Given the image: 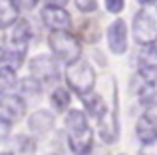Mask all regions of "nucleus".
<instances>
[{
    "label": "nucleus",
    "instance_id": "f257e3e1",
    "mask_svg": "<svg viewBox=\"0 0 157 155\" xmlns=\"http://www.w3.org/2000/svg\"><path fill=\"white\" fill-rule=\"evenodd\" d=\"M66 137L68 147L74 155H90L96 149L94 145V129L88 121V115L82 109L66 112Z\"/></svg>",
    "mask_w": 157,
    "mask_h": 155
},
{
    "label": "nucleus",
    "instance_id": "f03ea898",
    "mask_svg": "<svg viewBox=\"0 0 157 155\" xmlns=\"http://www.w3.org/2000/svg\"><path fill=\"white\" fill-rule=\"evenodd\" d=\"M52 56L66 68L82 60V42L72 32H52L48 38Z\"/></svg>",
    "mask_w": 157,
    "mask_h": 155
},
{
    "label": "nucleus",
    "instance_id": "7ed1b4c3",
    "mask_svg": "<svg viewBox=\"0 0 157 155\" xmlns=\"http://www.w3.org/2000/svg\"><path fill=\"white\" fill-rule=\"evenodd\" d=\"M131 34L139 46H153L157 44V6H141L133 16Z\"/></svg>",
    "mask_w": 157,
    "mask_h": 155
},
{
    "label": "nucleus",
    "instance_id": "20e7f679",
    "mask_svg": "<svg viewBox=\"0 0 157 155\" xmlns=\"http://www.w3.org/2000/svg\"><path fill=\"white\" fill-rule=\"evenodd\" d=\"M66 84L74 93H78L80 97H86L94 92L96 85V70L92 68V64L88 60H80L74 66H68L64 72Z\"/></svg>",
    "mask_w": 157,
    "mask_h": 155
},
{
    "label": "nucleus",
    "instance_id": "39448f33",
    "mask_svg": "<svg viewBox=\"0 0 157 155\" xmlns=\"http://www.w3.org/2000/svg\"><path fill=\"white\" fill-rule=\"evenodd\" d=\"M28 70H30V76L34 80H38L40 84H58L62 80V72H60V62H58L54 56L50 54H38L30 60L28 64Z\"/></svg>",
    "mask_w": 157,
    "mask_h": 155
},
{
    "label": "nucleus",
    "instance_id": "423d86ee",
    "mask_svg": "<svg viewBox=\"0 0 157 155\" xmlns=\"http://www.w3.org/2000/svg\"><path fill=\"white\" fill-rule=\"evenodd\" d=\"M26 115V100L20 93H6L0 97V117L8 123H16Z\"/></svg>",
    "mask_w": 157,
    "mask_h": 155
},
{
    "label": "nucleus",
    "instance_id": "0eeeda50",
    "mask_svg": "<svg viewBox=\"0 0 157 155\" xmlns=\"http://www.w3.org/2000/svg\"><path fill=\"white\" fill-rule=\"evenodd\" d=\"M42 20L52 32H70L72 30V16L62 6H44L42 8Z\"/></svg>",
    "mask_w": 157,
    "mask_h": 155
},
{
    "label": "nucleus",
    "instance_id": "6e6552de",
    "mask_svg": "<svg viewBox=\"0 0 157 155\" xmlns=\"http://www.w3.org/2000/svg\"><path fill=\"white\" fill-rule=\"evenodd\" d=\"M105 38H107V46L109 50L113 52L115 56H121L127 52V24L125 20L117 18L107 26L105 32Z\"/></svg>",
    "mask_w": 157,
    "mask_h": 155
},
{
    "label": "nucleus",
    "instance_id": "1a4fd4ad",
    "mask_svg": "<svg viewBox=\"0 0 157 155\" xmlns=\"http://www.w3.org/2000/svg\"><path fill=\"white\" fill-rule=\"evenodd\" d=\"M135 133H137V139L141 143L157 137V105L147 108L143 112V115L137 119V125H135Z\"/></svg>",
    "mask_w": 157,
    "mask_h": 155
},
{
    "label": "nucleus",
    "instance_id": "9d476101",
    "mask_svg": "<svg viewBox=\"0 0 157 155\" xmlns=\"http://www.w3.org/2000/svg\"><path fill=\"white\" fill-rule=\"evenodd\" d=\"M32 38H34V30H32L30 20H28V18H20L18 22L12 26V34H10V42H8V46L28 50Z\"/></svg>",
    "mask_w": 157,
    "mask_h": 155
},
{
    "label": "nucleus",
    "instance_id": "9b49d317",
    "mask_svg": "<svg viewBox=\"0 0 157 155\" xmlns=\"http://www.w3.org/2000/svg\"><path fill=\"white\" fill-rule=\"evenodd\" d=\"M98 133L105 143H115L119 139V119H117V108L113 112H107L105 117L98 121Z\"/></svg>",
    "mask_w": 157,
    "mask_h": 155
},
{
    "label": "nucleus",
    "instance_id": "f8f14e48",
    "mask_svg": "<svg viewBox=\"0 0 157 155\" xmlns=\"http://www.w3.org/2000/svg\"><path fill=\"white\" fill-rule=\"evenodd\" d=\"M54 123H56V117L48 109H38V112L30 113V117H28V127L36 135H46L48 131L54 129Z\"/></svg>",
    "mask_w": 157,
    "mask_h": 155
},
{
    "label": "nucleus",
    "instance_id": "ddd939ff",
    "mask_svg": "<svg viewBox=\"0 0 157 155\" xmlns=\"http://www.w3.org/2000/svg\"><path fill=\"white\" fill-rule=\"evenodd\" d=\"M26 52L22 48H14V46H6L0 52V68H8L12 72H18L22 68V64L26 62Z\"/></svg>",
    "mask_w": 157,
    "mask_h": 155
},
{
    "label": "nucleus",
    "instance_id": "4468645a",
    "mask_svg": "<svg viewBox=\"0 0 157 155\" xmlns=\"http://www.w3.org/2000/svg\"><path fill=\"white\" fill-rule=\"evenodd\" d=\"M84 100V112H86V115H92L96 121H100L101 117H105L107 115V105H105V101H104V97L100 96V93H90V96H86V97H82Z\"/></svg>",
    "mask_w": 157,
    "mask_h": 155
},
{
    "label": "nucleus",
    "instance_id": "2eb2a0df",
    "mask_svg": "<svg viewBox=\"0 0 157 155\" xmlns=\"http://www.w3.org/2000/svg\"><path fill=\"white\" fill-rule=\"evenodd\" d=\"M20 20V10L12 4V0H0V30L12 28Z\"/></svg>",
    "mask_w": 157,
    "mask_h": 155
},
{
    "label": "nucleus",
    "instance_id": "dca6fc26",
    "mask_svg": "<svg viewBox=\"0 0 157 155\" xmlns=\"http://www.w3.org/2000/svg\"><path fill=\"white\" fill-rule=\"evenodd\" d=\"M70 101H72V97H70V89L64 88V85H58V88L50 93L52 108L56 109V112H60V113H64L66 109L70 108Z\"/></svg>",
    "mask_w": 157,
    "mask_h": 155
},
{
    "label": "nucleus",
    "instance_id": "f3484780",
    "mask_svg": "<svg viewBox=\"0 0 157 155\" xmlns=\"http://www.w3.org/2000/svg\"><path fill=\"white\" fill-rule=\"evenodd\" d=\"M42 88L44 85L40 84L38 80H34L32 76L22 78V80H18V84H16V92L22 97L24 96H40V93H42Z\"/></svg>",
    "mask_w": 157,
    "mask_h": 155
},
{
    "label": "nucleus",
    "instance_id": "a211bd4d",
    "mask_svg": "<svg viewBox=\"0 0 157 155\" xmlns=\"http://www.w3.org/2000/svg\"><path fill=\"white\" fill-rule=\"evenodd\" d=\"M137 68H157V44L143 46L137 52Z\"/></svg>",
    "mask_w": 157,
    "mask_h": 155
},
{
    "label": "nucleus",
    "instance_id": "6ab92c4d",
    "mask_svg": "<svg viewBox=\"0 0 157 155\" xmlns=\"http://www.w3.org/2000/svg\"><path fill=\"white\" fill-rule=\"evenodd\" d=\"M16 84H18L16 72L8 70V68H0V97L6 96V93H12Z\"/></svg>",
    "mask_w": 157,
    "mask_h": 155
},
{
    "label": "nucleus",
    "instance_id": "aec40b11",
    "mask_svg": "<svg viewBox=\"0 0 157 155\" xmlns=\"http://www.w3.org/2000/svg\"><path fill=\"white\" fill-rule=\"evenodd\" d=\"M137 97H139V101H141L143 105H147V108H155V105H157V78L151 81V84H147L145 88L137 93Z\"/></svg>",
    "mask_w": 157,
    "mask_h": 155
},
{
    "label": "nucleus",
    "instance_id": "412c9836",
    "mask_svg": "<svg viewBox=\"0 0 157 155\" xmlns=\"http://www.w3.org/2000/svg\"><path fill=\"white\" fill-rule=\"evenodd\" d=\"M80 36H84V40H88V42L100 40V24L96 20H86L80 28Z\"/></svg>",
    "mask_w": 157,
    "mask_h": 155
},
{
    "label": "nucleus",
    "instance_id": "4be33fe9",
    "mask_svg": "<svg viewBox=\"0 0 157 155\" xmlns=\"http://www.w3.org/2000/svg\"><path fill=\"white\" fill-rule=\"evenodd\" d=\"M20 143V153H32L36 149V143H34V139H32L30 135H18L16 137V145Z\"/></svg>",
    "mask_w": 157,
    "mask_h": 155
},
{
    "label": "nucleus",
    "instance_id": "5701e85b",
    "mask_svg": "<svg viewBox=\"0 0 157 155\" xmlns=\"http://www.w3.org/2000/svg\"><path fill=\"white\" fill-rule=\"evenodd\" d=\"M76 6L80 12L90 14V12H94L98 8V0H76Z\"/></svg>",
    "mask_w": 157,
    "mask_h": 155
},
{
    "label": "nucleus",
    "instance_id": "b1692460",
    "mask_svg": "<svg viewBox=\"0 0 157 155\" xmlns=\"http://www.w3.org/2000/svg\"><path fill=\"white\" fill-rule=\"evenodd\" d=\"M105 2V10L111 14H119L125 8V0H104Z\"/></svg>",
    "mask_w": 157,
    "mask_h": 155
},
{
    "label": "nucleus",
    "instance_id": "393cba45",
    "mask_svg": "<svg viewBox=\"0 0 157 155\" xmlns=\"http://www.w3.org/2000/svg\"><path fill=\"white\" fill-rule=\"evenodd\" d=\"M139 155H157V137L151 141H145L139 147Z\"/></svg>",
    "mask_w": 157,
    "mask_h": 155
},
{
    "label": "nucleus",
    "instance_id": "a878e982",
    "mask_svg": "<svg viewBox=\"0 0 157 155\" xmlns=\"http://www.w3.org/2000/svg\"><path fill=\"white\" fill-rule=\"evenodd\" d=\"M40 0H12V4H14L18 10H32V8L38 6Z\"/></svg>",
    "mask_w": 157,
    "mask_h": 155
},
{
    "label": "nucleus",
    "instance_id": "bb28decb",
    "mask_svg": "<svg viewBox=\"0 0 157 155\" xmlns=\"http://www.w3.org/2000/svg\"><path fill=\"white\" fill-rule=\"evenodd\" d=\"M10 127H12V123H8L4 117H0V141L8 139V135H10Z\"/></svg>",
    "mask_w": 157,
    "mask_h": 155
},
{
    "label": "nucleus",
    "instance_id": "cd10ccee",
    "mask_svg": "<svg viewBox=\"0 0 157 155\" xmlns=\"http://www.w3.org/2000/svg\"><path fill=\"white\" fill-rule=\"evenodd\" d=\"M48 4H50V6H62L64 8L66 4H68V0H46Z\"/></svg>",
    "mask_w": 157,
    "mask_h": 155
},
{
    "label": "nucleus",
    "instance_id": "c85d7f7f",
    "mask_svg": "<svg viewBox=\"0 0 157 155\" xmlns=\"http://www.w3.org/2000/svg\"><path fill=\"white\" fill-rule=\"evenodd\" d=\"M139 4H141V6H151V4H155L157 0H137Z\"/></svg>",
    "mask_w": 157,
    "mask_h": 155
},
{
    "label": "nucleus",
    "instance_id": "c756f323",
    "mask_svg": "<svg viewBox=\"0 0 157 155\" xmlns=\"http://www.w3.org/2000/svg\"><path fill=\"white\" fill-rule=\"evenodd\" d=\"M4 50V34H2V30H0V52Z\"/></svg>",
    "mask_w": 157,
    "mask_h": 155
},
{
    "label": "nucleus",
    "instance_id": "7c9ffc66",
    "mask_svg": "<svg viewBox=\"0 0 157 155\" xmlns=\"http://www.w3.org/2000/svg\"><path fill=\"white\" fill-rule=\"evenodd\" d=\"M0 155H14V153H10V151H0Z\"/></svg>",
    "mask_w": 157,
    "mask_h": 155
},
{
    "label": "nucleus",
    "instance_id": "2f4dec72",
    "mask_svg": "<svg viewBox=\"0 0 157 155\" xmlns=\"http://www.w3.org/2000/svg\"><path fill=\"white\" fill-rule=\"evenodd\" d=\"M121 155H123V153H121Z\"/></svg>",
    "mask_w": 157,
    "mask_h": 155
}]
</instances>
